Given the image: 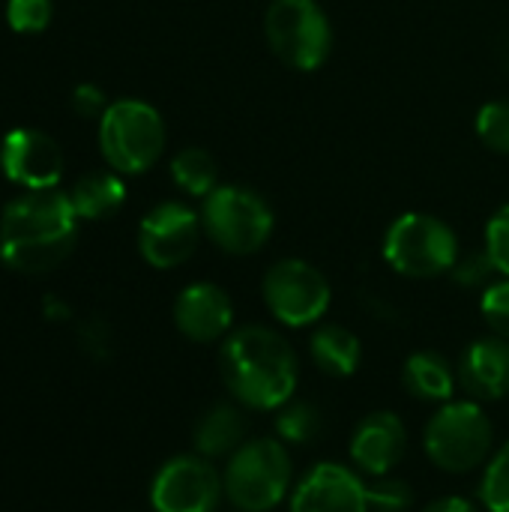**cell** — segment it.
<instances>
[{
	"instance_id": "cell-20",
	"label": "cell",
	"mask_w": 509,
	"mask_h": 512,
	"mask_svg": "<svg viewBox=\"0 0 509 512\" xmlns=\"http://www.w3.org/2000/svg\"><path fill=\"white\" fill-rule=\"evenodd\" d=\"M69 201L78 219H108L126 201V183L117 171H90L75 180Z\"/></svg>"
},
{
	"instance_id": "cell-29",
	"label": "cell",
	"mask_w": 509,
	"mask_h": 512,
	"mask_svg": "<svg viewBox=\"0 0 509 512\" xmlns=\"http://www.w3.org/2000/svg\"><path fill=\"white\" fill-rule=\"evenodd\" d=\"M453 279L462 285V288H489L492 285V276L498 273L495 264L489 261L486 249L483 252H471V255H459L456 267L450 270Z\"/></svg>"
},
{
	"instance_id": "cell-17",
	"label": "cell",
	"mask_w": 509,
	"mask_h": 512,
	"mask_svg": "<svg viewBox=\"0 0 509 512\" xmlns=\"http://www.w3.org/2000/svg\"><path fill=\"white\" fill-rule=\"evenodd\" d=\"M246 417L237 405H213L195 423L192 441L198 456L204 459H225L234 456L246 444Z\"/></svg>"
},
{
	"instance_id": "cell-15",
	"label": "cell",
	"mask_w": 509,
	"mask_h": 512,
	"mask_svg": "<svg viewBox=\"0 0 509 512\" xmlns=\"http://www.w3.org/2000/svg\"><path fill=\"white\" fill-rule=\"evenodd\" d=\"M408 450V429L393 411L363 417L351 435V462L369 477H387Z\"/></svg>"
},
{
	"instance_id": "cell-19",
	"label": "cell",
	"mask_w": 509,
	"mask_h": 512,
	"mask_svg": "<svg viewBox=\"0 0 509 512\" xmlns=\"http://www.w3.org/2000/svg\"><path fill=\"white\" fill-rule=\"evenodd\" d=\"M309 354L315 360V366L330 375V378H351L360 366L363 357V345L360 339L339 324H324L312 333L309 339Z\"/></svg>"
},
{
	"instance_id": "cell-14",
	"label": "cell",
	"mask_w": 509,
	"mask_h": 512,
	"mask_svg": "<svg viewBox=\"0 0 509 512\" xmlns=\"http://www.w3.org/2000/svg\"><path fill=\"white\" fill-rule=\"evenodd\" d=\"M174 324L189 342H219L234 327V303L225 288L213 282H192L174 300Z\"/></svg>"
},
{
	"instance_id": "cell-12",
	"label": "cell",
	"mask_w": 509,
	"mask_h": 512,
	"mask_svg": "<svg viewBox=\"0 0 509 512\" xmlns=\"http://www.w3.org/2000/svg\"><path fill=\"white\" fill-rule=\"evenodd\" d=\"M0 168L21 189H57L63 150L39 129H12L0 144Z\"/></svg>"
},
{
	"instance_id": "cell-31",
	"label": "cell",
	"mask_w": 509,
	"mask_h": 512,
	"mask_svg": "<svg viewBox=\"0 0 509 512\" xmlns=\"http://www.w3.org/2000/svg\"><path fill=\"white\" fill-rule=\"evenodd\" d=\"M81 345L84 351H90L93 357H105L108 348H111V333L102 321H90L81 327Z\"/></svg>"
},
{
	"instance_id": "cell-13",
	"label": "cell",
	"mask_w": 509,
	"mask_h": 512,
	"mask_svg": "<svg viewBox=\"0 0 509 512\" xmlns=\"http://www.w3.org/2000/svg\"><path fill=\"white\" fill-rule=\"evenodd\" d=\"M291 512H372L360 474L345 465L321 462L294 489Z\"/></svg>"
},
{
	"instance_id": "cell-21",
	"label": "cell",
	"mask_w": 509,
	"mask_h": 512,
	"mask_svg": "<svg viewBox=\"0 0 509 512\" xmlns=\"http://www.w3.org/2000/svg\"><path fill=\"white\" fill-rule=\"evenodd\" d=\"M171 180L192 198H207L219 186V165L204 147H183L171 159Z\"/></svg>"
},
{
	"instance_id": "cell-23",
	"label": "cell",
	"mask_w": 509,
	"mask_h": 512,
	"mask_svg": "<svg viewBox=\"0 0 509 512\" xmlns=\"http://www.w3.org/2000/svg\"><path fill=\"white\" fill-rule=\"evenodd\" d=\"M474 129H477V138H480L489 150L509 156V99L486 102V105L477 111Z\"/></svg>"
},
{
	"instance_id": "cell-5",
	"label": "cell",
	"mask_w": 509,
	"mask_h": 512,
	"mask_svg": "<svg viewBox=\"0 0 509 512\" xmlns=\"http://www.w3.org/2000/svg\"><path fill=\"white\" fill-rule=\"evenodd\" d=\"M204 234L228 255H255L273 237V207L249 186H216L201 207Z\"/></svg>"
},
{
	"instance_id": "cell-4",
	"label": "cell",
	"mask_w": 509,
	"mask_h": 512,
	"mask_svg": "<svg viewBox=\"0 0 509 512\" xmlns=\"http://www.w3.org/2000/svg\"><path fill=\"white\" fill-rule=\"evenodd\" d=\"M99 150L117 174H144L165 150V120L141 99H117L99 117Z\"/></svg>"
},
{
	"instance_id": "cell-32",
	"label": "cell",
	"mask_w": 509,
	"mask_h": 512,
	"mask_svg": "<svg viewBox=\"0 0 509 512\" xmlns=\"http://www.w3.org/2000/svg\"><path fill=\"white\" fill-rule=\"evenodd\" d=\"M423 512H480L468 498H459V495H447V498H438L432 501Z\"/></svg>"
},
{
	"instance_id": "cell-18",
	"label": "cell",
	"mask_w": 509,
	"mask_h": 512,
	"mask_svg": "<svg viewBox=\"0 0 509 512\" xmlns=\"http://www.w3.org/2000/svg\"><path fill=\"white\" fill-rule=\"evenodd\" d=\"M402 381H405V390L411 396H417L420 402H453V393H456V372L453 366L435 354V351H417L405 360V369H402Z\"/></svg>"
},
{
	"instance_id": "cell-3",
	"label": "cell",
	"mask_w": 509,
	"mask_h": 512,
	"mask_svg": "<svg viewBox=\"0 0 509 512\" xmlns=\"http://www.w3.org/2000/svg\"><path fill=\"white\" fill-rule=\"evenodd\" d=\"M291 477L294 462L288 444L276 438H255L228 456L222 486L237 512H270L285 501Z\"/></svg>"
},
{
	"instance_id": "cell-27",
	"label": "cell",
	"mask_w": 509,
	"mask_h": 512,
	"mask_svg": "<svg viewBox=\"0 0 509 512\" xmlns=\"http://www.w3.org/2000/svg\"><path fill=\"white\" fill-rule=\"evenodd\" d=\"M480 312H483V321L489 324V330H492L495 336L509 339V279L492 282V285L483 291Z\"/></svg>"
},
{
	"instance_id": "cell-11",
	"label": "cell",
	"mask_w": 509,
	"mask_h": 512,
	"mask_svg": "<svg viewBox=\"0 0 509 512\" xmlns=\"http://www.w3.org/2000/svg\"><path fill=\"white\" fill-rule=\"evenodd\" d=\"M204 234L201 213L180 201L156 204L138 228V252L156 270H174L186 264Z\"/></svg>"
},
{
	"instance_id": "cell-22",
	"label": "cell",
	"mask_w": 509,
	"mask_h": 512,
	"mask_svg": "<svg viewBox=\"0 0 509 512\" xmlns=\"http://www.w3.org/2000/svg\"><path fill=\"white\" fill-rule=\"evenodd\" d=\"M276 432H279L282 444L303 447V444H309L312 438L321 435V411L312 402L291 399L276 414Z\"/></svg>"
},
{
	"instance_id": "cell-9",
	"label": "cell",
	"mask_w": 509,
	"mask_h": 512,
	"mask_svg": "<svg viewBox=\"0 0 509 512\" xmlns=\"http://www.w3.org/2000/svg\"><path fill=\"white\" fill-rule=\"evenodd\" d=\"M261 294H264L270 315L279 324L294 327V330L318 324L327 315L330 297H333L327 276L303 258L276 261L264 273Z\"/></svg>"
},
{
	"instance_id": "cell-28",
	"label": "cell",
	"mask_w": 509,
	"mask_h": 512,
	"mask_svg": "<svg viewBox=\"0 0 509 512\" xmlns=\"http://www.w3.org/2000/svg\"><path fill=\"white\" fill-rule=\"evenodd\" d=\"M486 255L495 270L509 279V204L498 207L486 225Z\"/></svg>"
},
{
	"instance_id": "cell-26",
	"label": "cell",
	"mask_w": 509,
	"mask_h": 512,
	"mask_svg": "<svg viewBox=\"0 0 509 512\" xmlns=\"http://www.w3.org/2000/svg\"><path fill=\"white\" fill-rule=\"evenodd\" d=\"M54 6L51 0H9L6 21L15 33H39L51 24Z\"/></svg>"
},
{
	"instance_id": "cell-24",
	"label": "cell",
	"mask_w": 509,
	"mask_h": 512,
	"mask_svg": "<svg viewBox=\"0 0 509 512\" xmlns=\"http://www.w3.org/2000/svg\"><path fill=\"white\" fill-rule=\"evenodd\" d=\"M480 498L489 512H509V444H504L486 465Z\"/></svg>"
},
{
	"instance_id": "cell-6",
	"label": "cell",
	"mask_w": 509,
	"mask_h": 512,
	"mask_svg": "<svg viewBox=\"0 0 509 512\" xmlns=\"http://www.w3.org/2000/svg\"><path fill=\"white\" fill-rule=\"evenodd\" d=\"M426 456L447 474H471L486 465L495 447V429L477 402H444L423 432Z\"/></svg>"
},
{
	"instance_id": "cell-25",
	"label": "cell",
	"mask_w": 509,
	"mask_h": 512,
	"mask_svg": "<svg viewBox=\"0 0 509 512\" xmlns=\"http://www.w3.org/2000/svg\"><path fill=\"white\" fill-rule=\"evenodd\" d=\"M369 510L375 512H408L414 507V489L396 477H375L369 486Z\"/></svg>"
},
{
	"instance_id": "cell-7",
	"label": "cell",
	"mask_w": 509,
	"mask_h": 512,
	"mask_svg": "<svg viewBox=\"0 0 509 512\" xmlns=\"http://www.w3.org/2000/svg\"><path fill=\"white\" fill-rule=\"evenodd\" d=\"M384 258L399 276L435 279L456 267L459 237L438 216L402 213L384 234Z\"/></svg>"
},
{
	"instance_id": "cell-33",
	"label": "cell",
	"mask_w": 509,
	"mask_h": 512,
	"mask_svg": "<svg viewBox=\"0 0 509 512\" xmlns=\"http://www.w3.org/2000/svg\"><path fill=\"white\" fill-rule=\"evenodd\" d=\"M69 315V309L63 306V303H54V300H48V318L51 321H57V318H66Z\"/></svg>"
},
{
	"instance_id": "cell-2",
	"label": "cell",
	"mask_w": 509,
	"mask_h": 512,
	"mask_svg": "<svg viewBox=\"0 0 509 512\" xmlns=\"http://www.w3.org/2000/svg\"><path fill=\"white\" fill-rule=\"evenodd\" d=\"M219 375L243 408L279 411L297 393L300 363L282 333L246 324L225 336L219 348Z\"/></svg>"
},
{
	"instance_id": "cell-10",
	"label": "cell",
	"mask_w": 509,
	"mask_h": 512,
	"mask_svg": "<svg viewBox=\"0 0 509 512\" xmlns=\"http://www.w3.org/2000/svg\"><path fill=\"white\" fill-rule=\"evenodd\" d=\"M225 495L219 471L204 456H174L150 486L156 512H216Z\"/></svg>"
},
{
	"instance_id": "cell-8",
	"label": "cell",
	"mask_w": 509,
	"mask_h": 512,
	"mask_svg": "<svg viewBox=\"0 0 509 512\" xmlns=\"http://www.w3.org/2000/svg\"><path fill=\"white\" fill-rule=\"evenodd\" d=\"M264 36L273 54L297 72H315L333 51L330 18L315 0H273L264 12Z\"/></svg>"
},
{
	"instance_id": "cell-1",
	"label": "cell",
	"mask_w": 509,
	"mask_h": 512,
	"mask_svg": "<svg viewBox=\"0 0 509 512\" xmlns=\"http://www.w3.org/2000/svg\"><path fill=\"white\" fill-rule=\"evenodd\" d=\"M78 213L69 192L27 189L0 216V261L24 276L57 270L75 249Z\"/></svg>"
},
{
	"instance_id": "cell-30",
	"label": "cell",
	"mask_w": 509,
	"mask_h": 512,
	"mask_svg": "<svg viewBox=\"0 0 509 512\" xmlns=\"http://www.w3.org/2000/svg\"><path fill=\"white\" fill-rule=\"evenodd\" d=\"M72 108L81 117H102L108 111V99H105L102 87H96V84H78L75 93H72Z\"/></svg>"
},
{
	"instance_id": "cell-16",
	"label": "cell",
	"mask_w": 509,
	"mask_h": 512,
	"mask_svg": "<svg viewBox=\"0 0 509 512\" xmlns=\"http://www.w3.org/2000/svg\"><path fill=\"white\" fill-rule=\"evenodd\" d=\"M459 384L474 402H498L509 393V339H474L459 360Z\"/></svg>"
}]
</instances>
